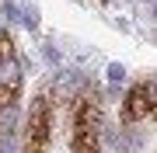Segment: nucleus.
Returning <instances> with one entry per match:
<instances>
[{
    "mask_svg": "<svg viewBox=\"0 0 157 153\" xmlns=\"http://www.w3.org/2000/svg\"><path fill=\"white\" fill-rule=\"evenodd\" d=\"M21 14H25V17H21V21H25V24H28V28H35V24H39V11H35V7H32V4H25V7H21Z\"/></svg>",
    "mask_w": 157,
    "mask_h": 153,
    "instance_id": "obj_7",
    "label": "nucleus"
},
{
    "mask_svg": "<svg viewBox=\"0 0 157 153\" xmlns=\"http://www.w3.org/2000/svg\"><path fill=\"white\" fill-rule=\"evenodd\" d=\"M101 136V104L98 97H80L73 115V153H98Z\"/></svg>",
    "mask_w": 157,
    "mask_h": 153,
    "instance_id": "obj_1",
    "label": "nucleus"
},
{
    "mask_svg": "<svg viewBox=\"0 0 157 153\" xmlns=\"http://www.w3.org/2000/svg\"><path fill=\"white\" fill-rule=\"evenodd\" d=\"M150 7H154V17H157V4H150Z\"/></svg>",
    "mask_w": 157,
    "mask_h": 153,
    "instance_id": "obj_9",
    "label": "nucleus"
},
{
    "mask_svg": "<svg viewBox=\"0 0 157 153\" xmlns=\"http://www.w3.org/2000/svg\"><path fill=\"white\" fill-rule=\"evenodd\" d=\"M122 118L126 122H147L157 118V80H143L129 91L126 104H122Z\"/></svg>",
    "mask_w": 157,
    "mask_h": 153,
    "instance_id": "obj_4",
    "label": "nucleus"
},
{
    "mask_svg": "<svg viewBox=\"0 0 157 153\" xmlns=\"http://www.w3.org/2000/svg\"><path fill=\"white\" fill-rule=\"evenodd\" d=\"M147 4H157V0H147Z\"/></svg>",
    "mask_w": 157,
    "mask_h": 153,
    "instance_id": "obj_10",
    "label": "nucleus"
},
{
    "mask_svg": "<svg viewBox=\"0 0 157 153\" xmlns=\"http://www.w3.org/2000/svg\"><path fill=\"white\" fill-rule=\"evenodd\" d=\"M21 94V59L14 52V42L0 35V108L14 104Z\"/></svg>",
    "mask_w": 157,
    "mask_h": 153,
    "instance_id": "obj_2",
    "label": "nucleus"
},
{
    "mask_svg": "<svg viewBox=\"0 0 157 153\" xmlns=\"http://www.w3.org/2000/svg\"><path fill=\"white\" fill-rule=\"evenodd\" d=\"M45 59H49V63H59V56H56V49H52V46H45Z\"/></svg>",
    "mask_w": 157,
    "mask_h": 153,
    "instance_id": "obj_8",
    "label": "nucleus"
},
{
    "mask_svg": "<svg viewBox=\"0 0 157 153\" xmlns=\"http://www.w3.org/2000/svg\"><path fill=\"white\" fill-rule=\"evenodd\" d=\"M49 97H35L28 108V129H25V153H45L49 150Z\"/></svg>",
    "mask_w": 157,
    "mask_h": 153,
    "instance_id": "obj_3",
    "label": "nucleus"
},
{
    "mask_svg": "<svg viewBox=\"0 0 157 153\" xmlns=\"http://www.w3.org/2000/svg\"><path fill=\"white\" fill-rule=\"evenodd\" d=\"M108 80H112V84H122L126 80V66L122 63H108Z\"/></svg>",
    "mask_w": 157,
    "mask_h": 153,
    "instance_id": "obj_6",
    "label": "nucleus"
},
{
    "mask_svg": "<svg viewBox=\"0 0 157 153\" xmlns=\"http://www.w3.org/2000/svg\"><path fill=\"white\" fill-rule=\"evenodd\" d=\"M140 132H133V129H119V132H112V146L119 150V153H136L140 150Z\"/></svg>",
    "mask_w": 157,
    "mask_h": 153,
    "instance_id": "obj_5",
    "label": "nucleus"
}]
</instances>
